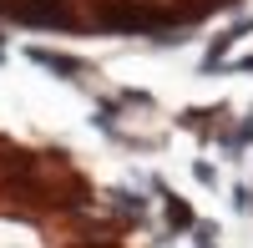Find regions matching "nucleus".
<instances>
[{
    "mask_svg": "<svg viewBox=\"0 0 253 248\" xmlns=\"http://www.w3.org/2000/svg\"><path fill=\"white\" fill-rule=\"evenodd\" d=\"M26 56L36 61V66H46V71H56V76H66V81H76L81 71H86V66L76 61V56H61V51H46V46H31Z\"/></svg>",
    "mask_w": 253,
    "mask_h": 248,
    "instance_id": "obj_1",
    "label": "nucleus"
},
{
    "mask_svg": "<svg viewBox=\"0 0 253 248\" xmlns=\"http://www.w3.org/2000/svg\"><path fill=\"white\" fill-rule=\"evenodd\" d=\"M162 198H167V223H172L177 233H182V228H198V218H193V208H187L182 198H172L167 188H162Z\"/></svg>",
    "mask_w": 253,
    "mask_h": 248,
    "instance_id": "obj_2",
    "label": "nucleus"
},
{
    "mask_svg": "<svg viewBox=\"0 0 253 248\" xmlns=\"http://www.w3.org/2000/svg\"><path fill=\"white\" fill-rule=\"evenodd\" d=\"M233 71H253V56H243V61H233Z\"/></svg>",
    "mask_w": 253,
    "mask_h": 248,
    "instance_id": "obj_3",
    "label": "nucleus"
}]
</instances>
